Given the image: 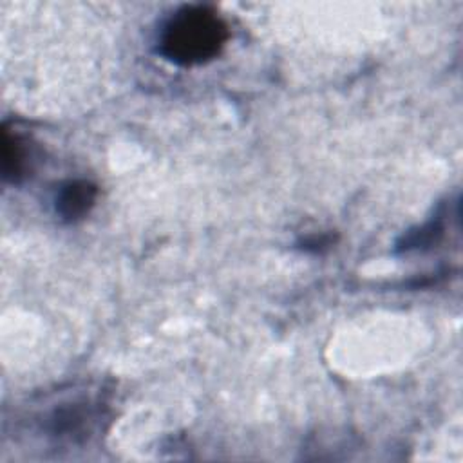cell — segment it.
Instances as JSON below:
<instances>
[{"instance_id":"cell-1","label":"cell","mask_w":463,"mask_h":463,"mask_svg":"<svg viewBox=\"0 0 463 463\" xmlns=\"http://www.w3.org/2000/svg\"><path fill=\"white\" fill-rule=\"evenodd\" d=\"M228 40V27L208 5H184L165 24L159 36V52L181 67L213 60Z\"/></svg>"},{"instance_id":"cell-2","label":"cell","mask_w":463,"mask_h":463,"mask_svg":"<svg viewBox=\"0 0 463 463\" xmlns=\"http://www.w3.org/2000/svg\"><path fill=\"white\" fill-rule=\"evenodd\" d=\"M96 195H98V188L94 183L85 179L69 181L58 190L56 213L67 222L78 221L90 212V208L94 206Z\"/></svg>"},{"instance_id":"cell-3","label":"cell","mask_w":463,"mask_h":463,"mask_svg":"<svg viewBox=\"0 0 463 463\" xmlns=\"http://www.w3.org/2000/svg\"><path fill=\"white\" fill-rule=\"evenodd\" d=\"M27 166V150L22 139L9 130H4V143H2V174L7 181L18 183L24 177Z\"/></svg>"}]
</instances>
